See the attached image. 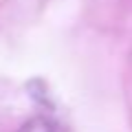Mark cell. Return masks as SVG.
<instances>
[{
  "instance_id": "6da1fadb",
  "label": "cell",
  "mask_w": 132,
  "mask_h": 132,
  "mask_svg": "<svg viewBox=\"0 0 132 132\" xmlns=\"http://www.w3.org/2000/svg\"><path fill=\"white\" fill-rule=\"evenodd\" d=\"M18 132H55L51 121H46L44 117H33L29 121H24L22 126L18 128Z\"/></svg>"
}]
</instances>
